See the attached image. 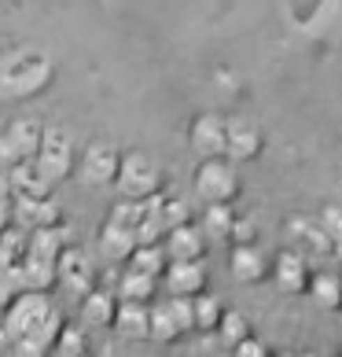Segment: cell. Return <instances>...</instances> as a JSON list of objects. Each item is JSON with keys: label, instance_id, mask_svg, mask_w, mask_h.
I'll list each match as a JSON object with an SVG mask.
<instances>
[{"label": "cell", "instance_id": "cell-1", "mask_svg": "<svg viewBox=\"0 0 342 357\" xmlns=\"http://www.w3.org/2000/svg\"><path fill=\"white\" fill-rule=\"evenodd\" d=\"M52 77V59L37 48H19L8 59H0V96L19 100L45 89Z\"/></svg>", "mask_w": 342, "mask_h": 357}, {"label": "cell", "instance_id": "cell-2", "mask_svg": "<svg viewBox=\"0 0 342 357\" xmlns=\"http://www.w3.org/2000/svg\"><path fill=\"white\" fill-rule=\"evenodd\" d=\"M52 313V302L45 291H30L26 287V295H19L15 302H8V313H4V339L19 342L33 332L37 324L45 321Z\"/></svg>", "mask_w": 342, "mask_h": 357}, {"label": "cell", "instance_id": "cell-3", "mask_svg": "<svg viewBox=\"0 0 342 357\" xmlns=\"http://www.w3.org/2000/svg\"><path fill=\"white\" fill-rule=\"evenodd\" d=\"M235 192H240V177H235V169L225 158L221 155L203 158L199 174H195V195L203 203H232Z\"/></svg>", "mask_w": 342, "mask_h": 357}, {"label": "cell", "instance_id": "cell-4", "mask_svg": "<svg viewBox=\"0 0 342 357\" xmlns=\"http://www.w3.org/2000/svg\"><path fill=\"white\" fill-rule=\"evenodd\" d=\"M118 192L129 195V199H148L159 188V169L148 155H125L118 162Z\"/></svg>", "mask_w": 342, "mask_h": 357}, {"label": "cell", "instance_id": "cell-5", "mask_svg": "<svg viewBox=\"0 0 342 357\" xmlns=\"http://www.w3.org/2000/svg\"><path fill=\"white\" fill-rule=\"evenodd\" d=\"M33 166L45 174L48 184L67 177L70 174V137L63 129H45L41 144H37V155H33Z\"/></svg>", "mask_w": 342, "mask_h": 357}, {"label": "cell", "instance_id": "cell-6", "mask_svg": "<svg viewBox=\"0 0 342 357\" xmlns=\"http://www.w3.org/2000/svg\"><path fill=\"white\" fill-rule=\"evenodd\" d=\"M37 144H41V126L30 122V118H19V122L8 126V133L0 137V166L11 169L26 162V158L37 155Z\"/></svg>", "mask_w": 342, "mask_h": 357}, {"label": "cell", "instance_id": "cell-7", "mask_svg": "<svg viewBox=\"0 0 342 357\" xmlns=\"http://www.w3.org/2000/svg\"><path fill=\"white\" fill-rule=\"evenodd\" d=\"M118 151L111 148V144H103V140H96V144H88L85 148V158H81V177L88 181V184H114V177H118Z\"/></svg>", "mask_w": 342, "mask_h": 357}, {"label": "cell", "instance_id": "cell-8", "mask_svg": "<svg viewBox=\"0 0 342 357\" xmlns=\"http://www.w3.org/2000/svg\"><path fill=\"white\" fill-rule=\"evenodd\" d=\"M166 258L169 261H184V258H203V250H206V232L199 229V225H188V221H180L169 229L166 236Z\"/></svg>", "mask_w": 342, "mask_h": 357}, {"label": "cell", "instance_id": "cell-9", "mask_svg": "<svg viewBox=\"0 0 342 357\" xmlns=\"http://www.w3.org/2000/svg\"><path fill=\"white\" fill-rule=\"evenodd\" d=\"M192 151L199 158L225 155V118H217V114L195 118V126H192Z\"/></svg>", "mask_w": 342, "mask_h": 357}, {"label": "cell", "instance_id": "cell-10", "mask_svg": "<svg viewBox=\"0 0 342 357\" xmlns=\"http://www.w3.org/2000/svg\"><path fill=\"white\" fill-rule=\"evenodd\" d=\"M166 284L173 295H199L206 284V266L203 258H184V261H169L166 266Z\"/></svg>", "mask_w": 342, "mask_h": 357}, {"label": "cell", "instance_id": "cell-11", "mask_svg": "<svg viewBox=\"0 0 342 357\" xmlns=\"http://www.w3.org/2000/svg\"><path fill=\"white\" fill-rule=\"evenodd\" d=\"M261 148V137L251 122H243V118H232L225 122V155L232 162H247V158H254Z\"/></svg>", "mask_w": 342, "mask_h": 357}, {"label": "cell", "instance_id": "cell-12", "mask_svg": "<svg viewBox=\"0 0 342 357\" xmlns=\"http://www.w3.org/2000/svg\"><path fill=\"white\" fill-rule=\"evenodd\" d=\"M118 328V335L122 339H148V328H151V310L143 306V302H133V298H122L118 302V310H114V321Z\"/></svg>", "mask_w": 342, "mask_h": 357}, {"label": "cell", "instance_id": "cell-13", "mask_svg": "<svg viewBox=\"0 0 342 357\" xmlns=\"http://www.w3.org/2000/svg\"><path fill=\"white\" fill-rule=\"evenodd\" d=\"M11 218H15L19 229H41V225H56L59 210L48 203V195H19Z\"/></svg>", "mask_w": 342, "mask_h": 357}, {"label": "cell", "instance_id": "cell-14", "mask_svg": "<svg viewBox=\"0 0 342 357\" xmlns=\"http://www.w3.org/2000/svg\"><path fill=\"white\" fill-rule=\"evenodd\" d=\"M22 284L30 291H45L59 280V258H48V255H37V250H26L22 258Z\"/></svg>", "mask_w": 342, "mask_h": 357}, {"label": "cell", "instance_id": "cell-15", "mask_svg": "<svg viewBox=\"0 0 342 357\" xmlns=\"http://www.w3.org/2000/svg\"><path fill=\"white\" fill-rule=\"evenodd\" d=\"M59 280L67 284V291L74 295H85L92 284V266L81 250H59Z\"/></svg>", "mask_w": 342, "mask_h": 357}, {"label": "cell", "instance_id": "cell-16", "mask_svg": "<svg viewBox=\"0 0 342 357\" xmlns=\"http://www.w3.org/2000/svg\"><path fill=\"white\" fill-rule=\"evenodd\" d=\"M133 247H137V232H133V225H122V221H107L103 225V232H100V250L107 255L111 261H122L133 255Z\"/></svg>", "mask_w": 342, "mask_h": 357}, {"label": "cell", "instance_id": "cell-17", "mask_svg": "<svg viewBox=\"0 0 342 357\" xmlns=\"http://www.w3.org/2000/svg\"><path fill=\"white\" fill-rule=\"evenodd\" d=\"M114 310H118V302H114V291H85V302H81V324L88 328H107L114 321Z\"/></svg>", "mask_w": 342, "mask_h": 357}, {"label": "cell", "instance_id": "cell-18", "mask_svg": "<svg viewBox=\"0 0 342 357\" xmlns=\"http://www.w3.org/2000/svg\"><path fill=\"white\" fill-rule=\"evenodd\" d=\"M228 269H232V276L240 284H258L261 276H265V258H261L251 243H235Z\"/></svg>", "mask_w": 342, "mask_h": 357}, {"label": "cell", "instance_id": "cell-19", "mask_svg": "<svg viewBox=\"0 0 342 357\" xmlns=\"http://www.w3.org/2000/svg\"><path fill=\"white\" fill-rule=\"evenodd\" d=\"M276 284H280L283 291H302L309 280H306V261H302V255H295V250H283L280 258H276Z\"/></svg>", "mask_w": 342, "mask_h": 357}, {"label": "cell", "instance_id": "cell-20", "mask_svg": "<svg viewBox=\"0 0 342 357\" xmlns=\"http://www.w3.org/2000/svg\"><path fill=\"white\" fill-rule=\"evenodd\" d=\"M155 291V276L143 273V269H133L129 266V273L118 280V298H133V302H148Z\"/></svg>", "mask_w": 342, "mask_h": 357}, {"label": "cell", "instance_id": "cell-21", "mask_svg": "<svg viewBox=\"0 0 342 357\" xmlns=\"http://www.w3.org/2000/svg\"><path fill=\"white\" fill-rule=\"evenodd\" d=\"M309 291H313V302L324 306V310H339L342 306V280L332 276V273H320L317 280L309 284Z\"/></svg>", "mask_w": 342, "mask_h": 357}, {"label": "cell", "instance_id": "cell-22", "mask_svg": "<svg viewBox=\"0 0 342 357\" xmlns=\"http://www.w3.org/2000/svg\"><path fill=\"white\" fill-rule=\"evenodd\" d=\"M129 261H133V269H143V273L159 276L166 269V250L159 243H137L133 255H129Z\"/></svg>", "mask_w": 342, "mask_h": 357}, {"label": "cell", "instance_id": "cell-23", "mask_svg": "<svg viewBox=\"0 0 342 357\" xmlns=\"http://www.w3.org/2000/svg\"><path fill=\"white\" fill-rule=\"evenodd\" d=\"M148 335H151L155 342H169V339L180 335V324L173 321L169 306H155V310H151V328H148Z\"/></svg>", "mask_w": 342, "mask_h": 357}, {"label": "cell", "instance_id": "cell-24", "mask_svg": "<svg viewBox=\"0 0 342 357\" xmlns=\"http://www.w3.org/2000/svg\"><path fill=\"white\" fill-rule=\"evenodd\" d=\"M192 317H195V328H206V332H214L217 321H221V302L214 295H203L192 302Z\"/></svg>", "mask_w": 342, "mask_h": 357}, {"label": "cell", "instance_id": "cell-25", "mask_svg": "<svg viewBox=\"0 0 342 357\" xmlns=\"http://www.w3.org/2000/svg\"><path fill=\"white\" fill-rule=\"evenodd\" d=\"M232 210H228V203H206V229L203 232H214V236H225V232H232Z\"/></svg>", "mask_w": 342, "mask_h": 357}, {"label": "cell", "instance_id": "cell-26", "mask_svg": "<svg viewBox=\"0 0 342 357\" xmlns=\"http://www.w3.org/2000/svg\"><path fill=\"white\" fill-rule=\"evenodd\" d=\"M217 339L221 342H228V347H235L240 339H247V321L240 313H221V321H217Z\"/></svg>", "mask_w": 342, "mask_h": 357}, {"label": "cell", "instance_id": "cell-27", "mask_svg": "<svg viewBox=\"0 0 342 357\" xmlns=\"http://www.w3.org/2000/svg\"><path fill=\"white\" fill-rule=\"evenodd\" d=\"M56 354L63 357H74V354H85V339L77 328H59V339H56V347H52Z\"/></svg>", "mask_w": 342, "mask_h": 357}, {"label": "cell", "instance_id": "cell-28", "mask_svg": "<svg viewBox=\"0 0 342 357\" xmlns=\"http://www.w3.org/2000/svg\"><path fill=\"white\" fill-rule=\"evenodd\" d=\"M320 229H324V236H327L335 247H342V210H339V206H327V210H324Z\"/></svg>", "mask_w": 342, "mask_h": 357}, {"label": "cell", "instance_id": "cell-29", "mask_svg": "<svg viewBox=\"0 0 342 357\" xmlns=\"http://www.w3.org/2000/svg\"><path fill=\"white\" fill-rule=\"evenodd\" d=\"M8 221H11V210H8V203H4V195H0V232L8 229Z\"/></svg>", "mask_w": 342, "mask_h": 357}, {"label": "cell", "instance_id": "cell-30", "mask_svg": "<svg viewBox=\"0 0 342 357\" xmlns=\"http://www.w3.org/2000/svg\"><path fill=\"white\" fill-rule=\"evenodd\" d=\"M0 192H8V181L4 177H0Z\"/></svg>", "mask_w": 342, "mask_h": 357}]
</instances>
